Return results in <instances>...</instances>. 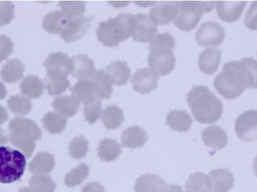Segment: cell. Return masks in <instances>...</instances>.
Segmentation results:
<instances>
[{
	"instance_id": "52",
	"label": "cell",
	"mask_w": 257,
	"mask_h": 192,
	"mask_svg": "<svg viewBox=\"0 0 257 192\" xmlns=\"http://www.w3.org/2000/svg\"><path fill=\"white\" fill-rule=\"evenodd\" d=\"M253 170H254L255 175L257 177V156L256 158L254 159V161H253Z\"/></svg>"
},
{
	"instance_id": "37",
	"label": "cell",
	"mask_w": 257,
	"mask_h": 192,
	"mask_svg": "<svg viewBox=\"0 0 257 192\" xmlns=\"http://www.w3.org/2000/svg\"><path fill=\"white\" fill-rule=\"evenodd\" d=\"M8 106L12 113L18 116H25L31 111L30 98L24 96H14L8 100Z\"/></svg>"
},
{
	"instance_id": "38",
	"label": "cell",
	"mask_w": 257,
	"mask_h": 192,
	"mask_svg": "<svg viewBox=\"0 0 257 192\" xmlns=\"http://www.w3.org/2000/svg\"><path fill=\"white\" fill-rule=\"evenodd\" d=\"M89 172H90V169L87 164H79L66 175L65 184L70 188L80 185L87 177Z\"/></svg>"
},
{
	"instance_id": "11",
	"label": "cell",
	"mask_w": 257,
	"mask_h": 192,
	"mask_svg": "<svg viewBox=\"0 0 257 192\" xmlns=\"http://www.w3.org/2000/svg\"><path fill=\"white\" fill-rule=\"evenodd\" d=\"M93 18L81 16L71 20L60 33L62 39L66 42H72L82 38L90 27Z\"/></svg>"
},
{
	"instance_id": "27",
	"label": "cell",
	"mask_w": 257,
	"mask_h": 192,
	"mask_svg": "<svg viewBox=\"0 0 257 192\" xmlns=\"http://www.w3.org/2000/svg\"><path fill=\"white\" fill-rule=\"evenodd\" d=\"M20 87L24 96L28 98H37L43 94L45 84L39 77L29 75L22 80Z\"/></svg>"
},
{
	"instance_id": "28",
	"label": "cell",
	"mask_w": 257,
	"mask_h": 192,
	"mask_svg": "<svg viewBox=\"0 0 257 192\" xmlns=\"http://www.w3.org/2000/svg\"><path fill=\"white\" fill-rule=\"evenodd\" d=\"M95 90L100 98H109L112 93V81L109 75L103 70L96 71L90 78Z\"/></svg>"
},
{
	"instance_id": "24",
	"label": "cell",
	"mask_w": 257,
	"mask_h": 192,
	"mask_svg": "<svg viewBox=\"0 0 257 192\" xmlns=\"http://www.w3.org/2000/svg\"><path fill=\"white\" fill-rule=\"evenodd\" d=\"M52 106L56 113L66 119L74 116L78 112L80 102L72 96H62L54 99Z\"/></svg>"
},
{
	"instance_id": "25",
	"label": "cell",
	"mask_w": 257,
	"mask_h": 192,
	"mask_svg": "<svg viewBox=\"0 0 257 192\" xmlns=\"http://www.w3.org/2000/svg\"><path fill=\"white\" fill-rule=\"evenodd\" d=\"M71 93L80 103L84 104L94 98H99L90 80H79L71 88Z\"/></svg>"
},
{
	"instance_id": "3",
	"label": "cell",
	"mask_w": 257,
	"mask_h": 192,
	"mask_svg": "<svg viewBox=\"0 0 257 192\" xmlns=\"http://www.w3.org/2000/svg\"><path fill=\"white\" fill-rule=\"evenodd\" d=\"M175 39L170 33L157 34L150 43L148 64L158 75L171 73L175 66Z\"/></svg>"
},
{
	"instance_id": "8",
	"label": "cell",
	"mask_w": 257,
	"mask_h": 192,
	"mask_svg": "<svg viewBox=\"0 0 257 192\" xmlns=\"http://www.w3.org/2000/svg\"><path fill=\"white\" fill-rule=\"evenodd\" d=\"M235 131L241 140H257V110H247L238 116L235 122Z\"/></svg>"
},
{
	"instance_id": "32",
	"label": "cell",
	"mask_w": 257,
	"mask_h": 192,
	"mask_svg": "<svg viewBox=\"0 0 257 192\" xmlns=\"http://www.w3.org/2000/svg\"><path fill=\"white\" fill-rule=\"evenodd\" d=\"M70 87L67 76L61 74H47L46 88L50 96H60Z\"/></svg>"
},
{
	"instance_id": "26",
	"label": "cell",
	"mask_w": 257,
	"mask_h": 192,
	"mask_svg": "<svg viewBox=\"0 0 257 192\" xmlns=\"http://www.w3.org/2000/svg\"><path fill=\"white\" fill-rule=\"evenodd\" d=\"M106 72L113 84L118 86L126 84L131 75V70L126 62H113L107 66Z\"/></svg>"
},
{
	"instance_id": "18",
	"label": "cell",
	"mask_w": 257,
	"mask_h": 192,
	"mask_svg": "<svg viewBox=\"0 0 257 192\" xmlns=\"http://www.w3.org/2000/svg\"><path fill=\"white\" fill-rule=\"evenodd\" d=\"M221 59V51L215 48H207L199 55L200 70L207 75H212L218 69Z\"/></svg>"
},
{
	"instance_id": "14",
	"label": "cell",
	"mask_w": 257,
	"mask_h": 192,
	"mask_svg": "<svg viewBox=\"0 0 257 192\" xmlns=\"http://www.w3.org/2000/svg\"><path fill=\"white\" fill-rule=\"evenodd\" d=\"M211 182L212 191L214 192H228L234 186L233 174L226 168L213 170L208 175Z\"/></svg>"
},
{
	"instance_id": "7",
	"label": "cell",
	"mask_w": 257,
	"mask_h": 192,
	"mask_svg": "<svg viewBox=\"0 0 257 192\" xmlns=\"http://www.w3.org/2000/svg\"><path fill=\"white\" fill-rule=\"evenodd\" d=\"M225 32L223 27L216 22L203 23L196 34V42L204 47H218L223 43Z\"/></svg>"
},
{
	"instance_id": "45",
	"label": "cell",
	"mask_w": 257,
	"mask_h": 192,
	"mask_svg": "<svg viewBox=\"0 0 257 192\" xmlns=\"http://www.w3.org/2000/svg\"><path fill=\"white\" fill-rule=\"evenodd\" d=\"M247 68L251 81V88H257V61L253 58H244L241 60Z\"/></svg>"
},
{
	"instance_id": "53",
	"label": "cell",
	"mask_w": 257,
	"mask_h": 192,
	"mask_svg": "<svg viewBox=\"0 0 257 192\" xmlns=\"http://www.w3.org/2000/svg\"><path fill=\"white\" fill-rule=\"evenodd\" d=\"M18 192H34L33 191V190L31 189L30 188H21V190H20Z\"/></svg>"
},
{
	"instance_id": "43",
	"label": "cell",
	"mask_w": 257,
	"mask_h": 192,
	"mask_svg": "<svg viewBox=\"0 0 257 192\" xmlns=\"http://www.w3.org/2000/svg\"><path fill=\"white\" fill-rule=\"evenodd\" d=\"M15 17V6L12 2L0 1V27L8 25Z\"/></svg>"
},
{
	"instance_id": "1",
	"label": "cell",
	"mask_w": 257,
	"mask_h": 192,
	"mask_svg": "<svg viewBox=\"0 0 257 192\" xmlns=\"http://www.w3.org/2000/svg\"><path fill=\"white\" fill-rule=\"evenodd\" d=\"M214 87L221 96L229 99L239 96L245 89L251 88L250 75L241 60L226 63L216 77Z\"/></svg>"
},
{
	"instance_id": "22",
	"label": "cell",
	"mask_w": 257,
	"mask_h": 192,
	"mask_svg": "<svg viewBox=\"0 0 257 192\" xmlns=\"http://www.w3.org/2000/svg\"><path fill=\"white\" fill-rule=\"evenodd\" d=\"M166 183L160 176L147 173L140 176L136 181V192H163Z\"/></svg>"
},
{
	"instance_id": "16",
	"label": "cell",
	"mask_w": 257,
	"mask_h": 192,
	"mask_svg": "<svg viewBox=\"0 0 257 192\" xmlns=\"http://www.w3.org/2000/svg\"><path fill=\"white\" fill-rule=\"evenodd\" d=\"M72 75L78 80H90L96 72L94 63L87 56L79 54L72 57Z\"/></svg>"
},
{
	"instance_id": "30",
	"label": "cell",
	"mask_w": 257,
	"mask_h": 192,
	"mask_svg": "<svg viewBox=\"0 0 257 192\" xmlns=\"http://www.w3.org/2000/svg\"><path fill=\"white\" fill-rule=\"evenodd\" d=\"M166 120L171 128L178 131H187L193 123V119L190 114L181 110H171Z\"/></svg>"
},
{
	"instance_id": "48",
	"label": "cell",
	"mask_w": 257,
	"mask_h": 192,
	"mask_svg": "<svg viewBox=\"0 0 257 192\" xmlns=\"http://www.w3.org/2000/svg\"><path fill=\"white\" fill-rule=\"evenodd\" d=\"M9 119L7 110L3 106H0V125L4 124Z\"/></svg>"
},
{
	"instance_id": "33",
	"label": "cell",
	"mask_w": 257,
	"mask_h": 192,
	"mask_svg": "<svg viewBox=\"0 0 257 192\" xmlns=\"http://www.w3.org/2000/svg\"><path fill=\"white\" fill-rule=\"evenodd\" d=\"M121 153L120 144L114 139L105 138L101 140L98 147V155L102 161H112Z\"/></svg>"
},
{
	"instance_id": "44",
	"label": "cell",
	"mask_w": 257,
	"mask_h": 192,
	"mask_svg": "<svg viewBox=\"0 0 257 192\" xmlns=\"http://www.w3.org/2000/svg\"><path fill=\"white\" fill-rule=\"evenodd\" d=\"M14 44L8 36H0V63L13 53Z\"/></svg>"
},
{
	"instance_id": "2",
	"label": "cell",
	"mask_w": 257,
	"mask_h": 192,
	"mask_svg": "<svg viewBox=\"0 0 257 192\" xmlns=\"http://www.w3.org/2000/svg\"><path fill=\"white\" fill-rule=\"evenodd\" d=\"M187 101L193 116L201 123H214L221 117L223 104L207 87H193L187 95Z\"/></svg>"
},
{
	"instance_id": "51",
	"label": "cell",
	"mask_w": 257,
	"mask_h": 192,
	"mask_svg": "<svg viewBox=\"0 0 257 192\" xmlns=\"http://www.w3.org/2000/svg\"><path fill=\"white\" fill-rule=\"evenodd\" d=\"M8 138L6 135H5L4 133L3 132V131L0 130V145L5 144V143H7Z\"/></svg>"
},
{
	"instance_id": "49",
	"label": "cell",
	"mask_w": 257,
	"mask_h": 192,
	"mask_svg": "<svg viewBox=\"0 0 257 192\" xmlns=\"http://www.w3.org/2000/svg\"><path fill=\"white\" fill-rule=\"evenodd\" d=\"M163 192H184L182 188L178 185H166Z\"/></svg>"
},
{
	"instance_id": "40",
	"label": "cell",
	"mask_w": 257,
	"mask_h": 192,
	"mask_svg": "<svg viewBox=\"0 0 257 192\" xmlns=\"http://www.w3.org/2000/svg\"><path fill=\"white\" fill-rule=\"evenodd\" d=\"M63 13L69 20L82 16L85 12V3L82 1H61L58 3Z\"/></svg>"
},
{
	"instance_id": "41",
	"label": "cell",
	"mask_w": 257,
	"mask_h": 192,
	"mask_svg": "<svg viewBox=\"0 0 257 192\" xmlns=\"http://www.w3.org/2000/svg\"><path fill=\"white\" fill-rule=\"evenodd\" d=\"M84 116L89 123L93 124L97 121L102 113V98H96L84 104Z\"/></svg>"
},
{
	"instance_id": "42",
	"label": "cell",
	"mask_w": 257,
	"mask_h": 192,
	"mask_svg": "<svg viewBox=\"0 0 257 192\" xmlns=\"http://www.w3.org/2000/svg\"><path fill=\"white\" fill-rule=\"evenodd\" d=\"M88 141L84 137H75L69 145V154L75 159H81L87 155Z\"/></svg>"
},
{
	"instance_id": "10",
	"label": "cell",
	"mask_w": 257,
	"mask_h": 192,
	"mask_svg": "<svg viewBox=\"0 0 257 192\" xmlns=\"http://www.w3.org/2000/svg\"><path fill=\"white\" fill-rule=\"evenodd\" d=\"M159 75L151 68L139 69L133 75V89L141 93H149L157 88Z\"/></svg>"
},
{
	"instance_id": "31",
	"label": "cell",
	"mask_w": 257,
	"mask_h": 192,
	"mask_svg": "<svg viewBox=\"0 0 257 192\" xmlns=\"http://www.w3.org/2000/svg\"><path fill=\"white\" fill-rule=\"evenodd\" d=\"M24 66L21 60L13 59L9 60L1 69L2 79L6 82L12 84L22 78Z\"/></svg>"
},
{
	"instance_id": "35",
	"label": "cell",
	"mask_w": 257,
	"mask_h": 192,
	"mask_svg": "<svg viewBox=\"0 0 257 192\" xmlns=\"http://www.w3.org/2000/svg\"><path fill=\"white\" fill-rule=\"evenodd\" d=\"M186 192H211L212 187L208 176L203 173L190 175L186 182Z\"/></svg>"
},
{
	"instance_id": "5",
	"label": "cell",
	"mask_w": 257,
	"mask_h": 192,
	"mask_svg": "<svg viewBox=\"0 0 257 192\" xmlns=\"http://www.w3.org/2000/svg\"><path fill=\"white\" fill-rule=\"evenodd\" d=\"M26 157L22 152L9 146H0V182L13 183L25 171Z\"/></svg>"
},
{
	"instance_id": "4",
	"label": "cell",
	"mask_w": 257,
	"mask_h": 192,
	"mask_svg": "<svg viewBox=\"0 0 257 192\" xmlns=\"http://www.w3.org/2000/svg\"><path fill=\"white\" fill-rule=\"evenodd\" d=\"M134 25V16L131 14L121 13L116 18L101 22L96 30V35L105 46L116 47L133 36Z\"/></svg>"
},
{
	"instance_id": "47",
	"label": "cell",
	"mask_w": 257,
	"mask_h": 192,
	"mask_svg": "<svg viewBox=\"0 0 257 192\" xmlns=\"http://www.w3.org/2000/svg\"><path fill=\"white\" fill-rule=\"evenodd\" d=\"M81 192H105V188L99 182H89L84 185Z\"/></svg>"
},
{
	"instance_id": "36",
	"label": "cell",
	"mask_w": 257,
	"mask_h": 192,
	"mask_svg": "<svg viewBox=\"0 0 257 192\" xmlns=\"http://www.w3.org/2000/svg\"><path fill=\"white\" fill-rule=\"evenodd\" d=\"M43 125L51 134H60L66 126V119L56 112H48L44 116Z\"/></svg>"
},
{
	"instance_id": "29",
	"label": "cell",
	"mask_w": 257,
	"mask_h": 192,
	"mask_svg": "<svg viewBox=\"0 0 257 192\" xmlns=\"http://www.w3.org/2000/svg\"><path fill=\"white\" fill-rule=\"evenodd\" d=\"M9 131H23L29 133L35 137L36 140H39L42 137V131L39 125L33 120L24 117H15L11 121L9 125Z\"/></svg>"
},
{
	"instance_id": "20",
	"label": "cell",
	"mask_w": 257,
	"mask_h": 192,
	"mask_svg": "<svg viewBox=\"0 0 257 192\" xmlns=\"http://www.w3.org/2000/svg\"><path fill=\"white\" fill-rule=\"evenodd\" d=\"M69 21L63 11H54L44 17L42 27L48 33L60 34Z\"/></svg>"
},
{
	"instance_id": "39",
	"label": "cell",
	"mask_w": 257,
	"mask_h": 192,
	"mask_svg": "<svg viewBox=\"0 0 257 192\" xmlns=\"http://www.w3.org/2000/svg\"><path fill=\"white\" fill-rule=\"evenodd\" d=\"M30 188L34 192H54L56 184L48 175H34L30 179Z\"/></svg>"
},
{
	"instance_id": "17",
	"label": "cell",
	"mask_w": 257,
	"mask_h": 192,
	"mask_svg": "<svg viewBox=\"0 0 257 192\" xmlns=\"http://www.w3.org/2000/svg\"><path fill=\"white\" fill-rule=\"evenodd\" d=\"M202 139L205 145L215 149L226 147L228 137L226 131L217 125H211L202 133Z\"/></svg>"
},
{
	"instance_id": "23",
	"label": "cell",
	"mask_w": 257,
	"mask_h": 192,
	"mask_svg": "<svg viewBox=\"0 0 257 192\" xmlns=\"http://www.w3.org/2000/svg\"><path fill=\"white\" fill-rule=\"evenodd\" d=\"M55 166L54 155L46 152H39L32 160L29 165V170L35 175L47 174Z\"/></svg>"
},
{
	"instance_id": "6",
	"label": "cell",
	"mask_w": 257,
	"mask_h": 192,
	"mask_svg": "<svg viewBox=\"0 0 257 192\" xmlns=\"http://www.w3.org/2000/svg\"><path fill=\"white\" fill-rule=\"evenodd\" d=\"M217 3L215 2H177L178 12L175 20V25L184 31L193 30L200 21L204 12L212 10Z\"/></svg>"
},
{
	"instance_id": "34",
	"label": "cell",
	"mask_w": 257,
	"mask_h": 192,
	"mask_svg": "<svg viewBox=\"0 0 257 192\" xmlns=\"http://www.w3.org/2000/svg\"><path fill=\"white\" fill-rule=\"evenodd\" d=\"M102 122L108 129L119 128L124 120L123 111L117 105L108 106L101 113Z\"/></svg>"
},
{
	"instance_id": "9",
	"label": "cell",
	"mask_w": 257,
	"mask_h": 192,
	"mask_svg": "<svg viewBox=\"0 0 257 192\" xmlns=\"http://www.w3.org/2000/svg\"><path fill=\"white\" fill-rule=\"evenodd\" d=\"M135 25L133 38L141 42H151L157 36V24L146 14H137L134 16Z\"/></svg>"
},
{
	"instance_id": "12",
	"label": "cell",
	"mask_w": 257,
	"mask_h": 192,
	"mask_svg": "<svg viewBox=\"0 0 257 192\" xmlns=\"http://www.w3.org/2000/svg\"><path fill=\"white\" fill-rule=\"evenodd\" d=\"M44 66L47 69V74H61L66 76L72 74L73 69L72 58L61 52L48 56Z\"/></svg>"
},
{
	"instance_id": "21",
	"label": "cell",
	"mask_w": 257,
	"mask_h": 192,
	"mask_svg": "<svg viewBox=\"0 0 257 192\" xmlns=\"http://www.w3.org/2000/svg\"><path fill=\"white\" fill-rule=\"evenodd\" d=\"M9 137L11 143L19 149L26 158H30L33 155L36 141L33 135L23 131H12Z\"/></svg>"
},
{
	"instance_id": "19",
	"label": "cell",
	"mask_w": 257,
	"mask_h": 192,
	"mask_svg": "<svg viewBox=\"0 0 257 192\" xmlns=\"http://www.w3.org/2000/svg\"><path fill=\"white\" fill-rule=\"evenodd\" d=\"M148 140L145 129L139 126L130 127L121 134V143L124 147L130 149L142 147Z\"/></svg>"
},
{
	"instance_id": "50",
	"label": "cell",
	"mask_w": 257,
	"mask_h": 192,
	"mask_svg": "<svg viewBox=\"0 0 257 192\" xmlns=\"http://www.w3.org/2000/svg\"><path fill=\"white\" fill-rule=\"evenodd\" d=\"M6 95H7V91H6V87H5L3 83L0 82V101L4 99Z\"/></svg>"
},
{
	"instance_id": "13",
	"label": "cell",
	"mask_w": 257,
	"mask_h": 192,
	"mask_svg": "<svg viewBox=\"0 0 257 192\" xmlns=\"http://www.w3.org/2000/svg\"><path fill=\"white\" fill-rule=\"evenodd\" d=\"M178 12L177 2H163L151 8L150 17L157 25H166L176 19Z\"/></svg>"
},
{
	"instance_id": "15",
	"label": "cell",
	"mask_w": 257,
	"mask_h": 192,
	"mask_svg": "<svg viewBox=\"0 0 257 192\" xmlns=\"http://www.w3.org/2000/svg\"><path fill=\"white\" fill-rule=\"evenodd\" d=\"M246 5V1L217 2V13L223 21L233 22L241 17Z\"/></svg>"
},
{
	"instance_id": "46",
	"label": "cell",
	"mask_w": 257,
	"mask_h": 192,
	"mask_svg": "<svg viewBox=\"0 0 257 192\" xmlns=\"http://www.w3.org/2000/svg\"><path fill=\"white\" fill-rule=\"evenodd\" d=\"M246 27L250 30H257V1L253 2L244 19Z\"/></svg>"
}]
</instances>
